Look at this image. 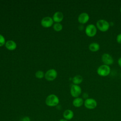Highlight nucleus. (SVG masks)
Returning <instances> with one entry per match:
<instances>
[{
	"mask_svg": "<svg viewBox=\"0 0 121 121\" xmlns=\"http://www.w3.org/2000/svg\"><path fill=\"white\" fill-rule=\"evenodd\" d=\"M57 76V72L54 69H51L48 70L45 74L44 77L46 80L52 81L55 79Z\"/></svg>",
	"mask_w": 121,
	"mask_h": 121,
	"instance_id": "obj_8",
	"label": "nucleus"
},
{
	"mask_svg": "<svg viewBox=\"0 0 121 121\" xmlns=\"http://www.w3.org/2000/svg\"><path fill=\"white\" fill-rule=\"evenodd\" d=\"M84 101L83 100V99L82 98L78 97L74 99L72 102V104L74 107L78 108L82 106L84 104Z\"/></svg>",
	"mask_w": 121,
	"mask_h": 121,
	"instance_id": "obj_12",
	"label": "nucleus"
},
{
	"mask_svg": "<svg viewBox=\"0 0 121 121\" xmlns=\"http://www.w3.org/2000/svg\"><path fill=\"white\" fill-rule=\"evenodd\" d=\"M82 96H83V98L85 99V100H86V99L87 98H88V94H87V93L85 92V93H84L83 94Z\"/></svg>",
	"mask_w": 121,
	"mask_h": 121,
	"instance_id": "obj_22",
	"label": "nucleus"
},
{
	"mask_svg": "<svg viewBox=\"0 0 121 121\" xmlns=\"http://www.w3.org/2000/svg\"><path fill=\"white\" fill-rule=\"evenodd\" d=\"M81 28L79 30H83L84 29V26L83 25H80V26H79V28Z\"/></svg>",
	"mask_w": 121,
	"mask_h": 121,
	"instance_id": "obj_24",
	"label": "nucleus"
},
{
	"mask_svg": "<svg viewBox=\"0 0 121 121\" xmlns=\"http://www.w3.org/2000/svg\"><path fill=\"white\" fill-rule=\"evenodd\" d=\"M97 27L93 24H88L85 28V33L89 37H94L97 33Z\"/></svg>",
	"mask_w": 121,
	"mask_h": 121,
	"instance_id": "obj_4",
	"label": "nucleus"
},
{
	"mask_svg": "<svg viewBox=\"0 0 121 121\" xmlns=\"http://www.w3.org/2000/svg\"><path fill=\"white\" fill-rule=\"evenodd\" d=\"M101 60L104 64L108 66L112 65L114 62L113 57L108 53H104L101 56Z\"/></svg>",
	"mask_w": 121,
	"mask_h": 121,
	"instance_id": "obj_6",
	"label": "nucleus"
},
{
	"mask_svg": "<svg viewBox=\"0 0 121 121\" xmlns=\"http://www.w3.org/2000/svg\"><path fill=\"white\" fill-rule=\"evenodd\" d=\"M116 41L119 43L121 44V33L119 34L116 37Z\"/></svg>",
	"mask_w": 121,
	"mask_h": 121,
	"instance_id": "obj_20",
	"label": "nucleus"
},
{
	"mask_svg": "<svg viewBox=\"0 0 121 121\" xmlns=\"http://www.w3.org/2000/svg\"><path fill=\"white\" fill-rule=\"evenodd\" d=\"M97 28L101 32H104L108 30L110 25L109 22L104 19H100L97 20L96 23Z\"/></svg>",
	"mask_w": 121,
	"mask_h": 121,
	"instance_id": "obj_1",
	"label": "nucleus"
},
{
	"mask_svg": "<svg viewBox=\"0 0 121 121\" xmlns=\"http://www.w3.org/2000/svg\"><path fill=\"white\" fill-rule=\"evenodd\" d=\"M53 23V19L50 17H47L43 18L41 21L42 26L46 28L50 27L51 26Z\"/></svg>",
	"mask_w": 121,
	"mask_h": 121,
	"instance_id": "obj_10",
	"label": "nucleus"
},
{
	"mask_svg": "<svg viewBox=\"0 0 121 121\" xmlns=\"http://www.w3.org/2000/svg\"><path fill=\"white\" fill-rule=\"evenodd\" d=\"M97 73L101 77H106L111 72V68L109 66L103 64L100 65L97 69Z\"/></svg>",
	"mask_w": 121,
	"mask_h": 121,
	"instance_id": "obj_3",
	"label": "nucleus"
},
{
	"mask_svg": "<svg viewBox=\"0 0 121 121\" xmlns=\"http://www.w3.org/2000/svg\"><path fill=\"white\" fill-rule=\"evenodd\" d=\"M21 121H30V118L29 117L26 116V117H23Z\"/></svg>",
	"mask_w": 121,
	"mask_h": 121,
	"instance_id": "obj_21",
	"label": "nucleus"
},
{
	"mask_svg": "<svg viewBox=\"0 0 121 121\" xmlns=\"http://www.w3.org/2000/svg\"><path fill=\"white\" fill-rule=\"evenodd\" d=\"M83 80V77L79 75H76L73 77L72 78V82L75 85H78L79 84H81Z\"/></svg>",
	"mask_w": 121,
	"mask_h": 121,
	"instance_id": "obj_16",
	"label": "nucleus"
},
{
	"mask_svg": "<svg viewBox=\"0 0 121 121\" xmlns=\"http://www.w3.org/2000/svg\"><path fill=\"white\" fill-rule=\"evenodd\" d=\"M44 76V73L41 70H38L35 73V77L38 78H42Z\"/></svg>",
	"mask_w": 121,
	"mask_h": 121,
	"instance_id": "obj_18",
	"label": "nucleus"
},
{
	"mask_svg": "<svg viewBox=\"0 0 121 121\" xmlns=\"http://www.w3.org/2000/svg\"><path fill=\"white\" fill-rule=\"evenodd\" d=\"M5 46L8 50L12 51L14 50L17 48V44L14 41L9 40L7 41L5 43Z\"/></svg>",
	"mask_w": 121,
	"mask_h": 121,
	"instance_id": "obj_14",
	"label": "nucleus"
},
{
	"mask_svg": "<svg viewBox=\"0 0 121 121\" xmlns=\"http://www.w3.org/2000/svg\"><path fill=\"white\" fill-rule=\"evenodd\" d=\"M84 105L86 109L93 110L96 107L97 103L95 99L93 98H88L84 101Z\"/></svg>",
	"mask_w": 121,
	"mask_h": 121,
	"instance_id": "obj_5",
	"label": "nucleus"
},
{
	"mask_svg": "<svg viewBox=\"0 0 121 121\" xmlns=\"http://www.w3.org/2000/svg\"><path fill=\"white\" fill-rule=\"evenodd\" d=\"M120 77H121V74H120Z\"/></svg>",
	"mask_w": 121,
	"mask_h": 121,
	"instance_id": "obj_27",
	"label": "nucleus"
},
{
	"mask_svg": "<svg viewBox=\"0 0 121 121\" xmlns=\"http://www.w3.org/2000/svg\"><path fill=\"white\" fill-rule=\"evenodd\" d=\"M5 43V39L3 35L0 34V47L3 46Z\"/></svg>",
	"mask_w": 121,
	"mask_h": 121,
	"instance_id": "obj_19",
	"label": "nucleus"
},
{
	"mask_svg": "<svg viewBox=\"0 0 121 121\" xmlns=\"http://www.w3.org/2000/svg\"><path fill=\"white\" fill-rule=\"evenodd\" d=\"M89 15L86 12H83L80 14L78 17V21L82 25L86 23L89 20Z\"/></svg>",
	"mask_w": 121,
	"mask_h": 121,
	"instance_id": "obj_9",
	"label": "nucleus"
},
{
	"mask_svg": "<svg viewBox=\"0 0 121 121\" xmlns=\"http://www.w3.org/2000/svg\"><path fill=\"white\" fill-rule=\"evenodd\" d=\"M118 64L119 66L121 68V57H120L118 60Z\"/></svg>",
	"mask_w": 121,
	"mask_h": 121,
	"instance_id": "obj_23",
	"label": "nucleus"
},
{
	"mask_svg": "<svg viewBox=\"0 0 121 121\" xmlns=\"http://www.w3.org/2000/svg\"><path fill=\"white\" fill-rule=\"evenodd\" d=\"M120 12L121 13V8H120Z\"/></svg>",
	"mask_w": 121,
	"mask_h": 121,
	"instance_id": "obj_26",
	"label": "nucleus"
},
{
	"mask_svg": "<svg viewBox=\"0 0 121 121\" xmlns=\"http://www.w3.org/2000/svg\"><path fill=\"white\" fill-rule=\"evenodd\" d=\"M59 103V99L57 96L54 94L49 95L45 99L46 104L50 107L57 106Z\"/></svg>",
	"mask_w": 121,
	"mask_h": 121,
	"instance_id": "obj_2",
	"label": "nucleus"
},
{
	"mask_svg": "<svg viewBox=\"0 0 121 121\" xmlns=\"http://www.w3.org/2000/svg\"><path fill=\"white\" fill-rule=\"evenodd\" d=\"M53 29L55 31L59 32V31H60L62 30V26L61 25V24H60L59 23H56L53 25Z\"/></svg>",
	"mask_w": 121,
	"mask_h": 121,
	"instance_id": "obj_17",
	"label": "nucleus"
},
{
	"mask_svg": "<svg viewBox=\"0 0 121 121\" xmlns=\"http://www.w3.org/2000/svg\"><path fill=\"white\" fill-rule=\"evenodd\" d=\"M88 48L91 52H95L100 49V45L96 42H92L89 44Z\"/></svg>",
	"mask_w": 121,
	"mask_h": 121,
	"instance_id": "obj_15",
	"label": "nucleus"
},
{
	"mask_svg": "<svg viewBox=\"0 0 121 121\" xmlns=\"http://www.w3.org/2000/svg\"><path fill=\"white\" fill-rule=\"evenodd\" d=\"M74 115L73 112L70 109H67L65 110L63 113V117L64 119L68 121L72 119Z\"/></svg>",
	"mask_w": 121,
	"mask_h": 121,
	"instance_id": "obj_11",
	"label": "nucleus"
},
{
	"mask_svg": "<svg viewBox=\"0 0 121 121\" xmlns=\"http://www.w3.org/2000/svg\"><path fill=\"white\" fill-rule=\"evenodd\" d=\"M63 18V15L62 12L57 11L55 12L53 16V20L56 23L61 22Z\"/></svg>",
	"mask_w": 121,
	"mask_h": 121,
	"instance_id": "obj_13",
	"label": "nucleus"
},
{
	"mask_svg": "<svg viewBox=\"0 0 121 121\" xmlns=\"http://www.w3.org/2000/svg\"><path fill=\"white\" fill-rule=\"evenodd\" d=\"M59 121H68V120H66V119H64L63 118V119H60Z\"/></svg>",
	"mask_w": 121,
	"mask_h": 121,
	"instance_id": "obj_25",
	"label": "nucleus"
},
{
	"mask_svg": "<svg viewBox=\"0 0 121 121\" xmlns=\"http://www.w3.org/2000/svg\"><path fill=\"white\" fill-rule=\"evenodd\" d=\"M70 94L71 96L74 98L78 97L81 94V88L77 85H73L70 88Z\"/></svg>",
	"mask_w": 121,
	"mask_h": 121,
	"instance_id": "obj_7",
	"label": "nucleus"
}]
</instances>
